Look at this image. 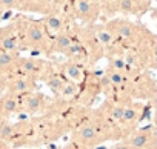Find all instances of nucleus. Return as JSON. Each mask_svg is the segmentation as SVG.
<instances>
[{"mask_svg": "<svg viewBox=\"0 0 157 149\" xmlns=\"http://www.w3.org/2000/svg\"><path fill=\"white\" fill-rule=\"evenodd\" d=\"M23 42L22 45L25 48L29 49H36V51H43V52H49L51 48V40L48 37V31L45 29V25L40 22H29L25 26L23 31Z\"/></svg>", "mask_w": 157, "mask_h": 149, "instance_id": "f257e3e1", "label": "nucleus"}, {"mask_svg": "<svg viewBox=\"0 0 157 149\" xmlns=\"http://www.w3.org/2000/svg\"><path fill=\"white\" fill-rule=\"evenodd\" d=\"M143 114H145V105L142 102H137V100H132V99L125 100L122 118L119 121V129H120L123 138L128 134H131L134 129H137V125L140 123Z\"/></svg>", "mask_w": 157, "mask_h": 149, "instance_id": "f03ea898", "label": "nucleus"}, {"mask_svg": "<svg viewBox=\"0 0 157 149\" xmlns=\"http://www.w3.org/2000/svg\"><path fill=\"white\" fill-rule=\"evenodd\" d=\"M48 65L40 60V58H34V57H19L17 60V66H16V72L14 74H22V76L31 77L34 80H42L43 76L46 74Z\"/></svg>", "mask_w": 157, "mask_h": 149, "instance_id": "7ed1b4c3", "label": "nucleus"}, {"mask_svg": "<svg viewBox=\"0 0 157 149\" xmlns=\"http://www.w3.org/2000/svg\"><path fill=\"white\" fill-rule=\"evenodd\" d=\"M131 149H154L155 146V131L152 126L134 129L123 138Z\"/></svg>", "mask_w": 157, "mask_h": 149, "instance_id": "20e7f679", "label": "nucleus"}, {"mask_svg": "<svg viewBox=\"0 0 157 149\" xmlns=\"http://www.w3.org/2000/svg\"><path fill=\"white\" fill-rule=\"evenodd\" d=\"M34 91H37V80L22 76V74H13V76L8 77L6 91H5L6 94L14 97H22Z\"/></svg>", "mask_w": 157, "mask_h": 149, "instance_id": "39448f33", "label": "nucleus"}, {"mask_svg": "<svg viewBox=\"0 0 157 149\" xmlns=\"http://www.w3.org/2000/svg\"><path fill=\"white\" fill-rule=\"evenodd\" d=\"M48 100L42 92H29L26 95L19 97V112H28V114H39L43 109H46Z\"/></svg>", "mask_w": 157, "mask_h": 149, "instance_id": "423d86ee", "label": "nucleus"}, {"mask_svg": "<svg viewBox=\"0 0 157 149\" xmlns=\"http://www.w3.org/2000/svg\"><path fill=\"white\" fill-rule=\"evenodd\" d=\"M108 29L113 32L116 40H122V42H132L137 37V26L128 20L123 19H117L113 20L111 23L106 25Z\"/></svg>", "mask_w": 157, "mask_h": 149, "instance_id": "0eeeda50", "label": "nucleus"}, {"mask_svg": "<svg viewBox=\"0 0 157 149\" xmlns=\"http://www.w3.org/2000/svg\"><path fill=\"white\" fill-rule=\"evenodd\" d=\"M62 77L65 80H68V82H71V83H74V85L78 86V83L85 82V74H83L82 65L68 60L63 65V68H62Z\"/></svg>", "mask_w": 157, "mask_h": 149, "instance_id": "6e6552de", "label": "nucleus"}, {"mask_svg": "<svg viewBox=\"0 0 157 149\" xmlns=\"http://www.w3.org/2000/svg\"><path fill=\"white\" fill-rule=\"evenodd\" d=\"M17 60H19L17 52H8V51L0 49V74L6 77L13 76L16 72Z\"/></svg>", "mask_w": 157, "mask_h": 149, "instance_id": "1a4fd4ad", "label": "nucleus"}, {"mask_svg": "<svg viewBox=\"0 0 157 149\" xmlns=\"http://www.w3.org/2000/svg\"><path fill=\"white\" fill-rule=\"evenodd\" d=\"M19 46H20L19 37L14 34L13 26L0 29V49L8 51V52H17Z\"/></svg>", "mask_w": 157, "mask_h": 149, "instance_id": "9d476101", "label": "nucleus"}, {"mask_svg": "<svg viewBox=\"0 0 157 149\" xmlns=\"http://www.w3.org/2000/svg\"><path fill=\"white\" fill-rule=\"evenodd\" d=\"M74 43L72 37L68 32H59L56 34V37L51 40V48L49 52H59V54H66L68 49L71 48V45Z\"/></svg>", "mask_w": 157, "mask_h": 149, "instance_id": "9b49d317", "label": "nucleus"}, {"mask_svg": "<svg viewBox=\"0 0 157 149\" xmlns=\"http://www.w3.org/2000/svg\"><path fill=\"white\" fill-rule=\"evenodd\" d=\"M75 13L83 20H93L97 16L96 6L91 0H77L75 2Z\"/></svg>", "mask_w": 157, "mask_h": 149, "instance_id": "f8f14e48", "label": "nucleus"}, {"mask_svg": "<svg viewBox=\"0 0 157 149\" xmlns=\"http://www.w3.org/2000/svg\"><path fill=\"white\" fill-rule=\"evenodd\" d=\"M93 35L96 37V40L99 42V45L105 49V48H109L113 43H114V35L113 32L108 29V26H94V32Z\"/></svg>", "mask_w": 157, "mask_h": 149, "instance_id": "ddd939ff", "label": "nucleus"}, {"mask_svg": "<svg viewBox=\"0 0 157 149\" xmlns=\"http://www.w3.org/2000/svg\"><path fill=\"white\" fill-rule=\"evenodd\" d=\"M43 25H45V29H46L48 32H56V34H59V32H62L63 20H62L59 16H49Z\"/></svg>", "mask_w": 157, "mask_h": 149, "instance_id": "4468645a", "label": "nucleus"}, {"mask_svg": "<svg viewBox=\"0 0 157 149\" xmlns=\"http://www.w3.org/2000/svg\"><path fill=\"white\" fill-rule=\"evenodd\" d=\"M111 149H131V147L128 146V143H126L123 138H120L117 143H114V144L111 146Z\"/></svg>", "mask_w": 157, "mask_h": 149, "instance_id": "2eb2a0df", "label": "nucleus"}, {"mask_svg": "<svg viewBox=\"0 0 157 149\" xmlns=\"http://www.w3.org/2000/svg\"><path fill=\"white\" fill-rule=\"evenodd\" d=\"M6 82H8V77L0 74V95L5 94V91H6Z\"/></svg>", "mask_w": 157, "mask_h": 149, "instance_id": "dca6fc26", "label": "nucleus"}, {"mask_svg": "<svg viewBox=\"0 0 157 149\" xmlns=\"http://www.w3.org/2000/svg\"><path fill=\"white\" fill-rule=\"evenodd\" d=\"M0 6L6 8V9L14 8V6H16V0H0Z\"/></svg>", "mask_w": 157, "mask_h": 149, "instance_id": "f3484780", "label": "nucleus"}, {"mask_svg": "<svg viewBox=\"0 0 157 149\" xmlns=\"http://www.w3.org/2000/svg\"><path fill=\"white\" fill-rule=\"evenodd\" d=\"M0 149H11V147H10V143H6V141H0Z\"/></svg>", "mask_w": 157, "mask_h": 149, "instance_id": "a211bd4d", "label": "nucleus"}]
</instances>
